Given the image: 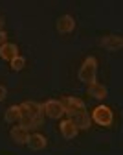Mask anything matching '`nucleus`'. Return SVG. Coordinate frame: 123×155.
<instances>
[{
	"label": "nucleus",
	"mask_w": 123,
	"mask_h": 155,
	"mask_svg": "<svg viewBox=\"0 0 123 155\" xmlns=\"http://www.w3.org/2000/svg\"><path fill=\"white\" fill-rule=\"evenodd\" d=\"M20 111H22V114H20V120H18V126L24 127L26 131L30 129H37L43 126L44 122V109L40 104L37 102H24L20 104Z\"/></svg>",
	"instance_id": "nucleus-1"
},
{
	"label": "nucleus",
	"mask_w": 123,
	"mask_h": 155,
	"mask_svg": "<svg viewBox=\"0 0 123 155\" xmlns=\"http://www.w3.org/2000/svg\"><path fill=\"white\" fill-rule=\"evenodd\" d=\"M96 74H97L96 57H87L83 61V65H81V68H79V80L87 85H92V83H96Z\"/></svg>",
	"instance_id": "nucleus-2"
},
{
	"label": "nucleus",
	"mask_w": 123,
	"mask_h": 155,
	"mask_svg": "<svg viewBox=\"0 0 123 155\" xmlns=\"http://www.w3.org/2000/svg\"><path fill=\"white\" fill-rule=\"evenodd\" d=\"M112 118H114V114H112V111H110V107H107V105H97L96 109H94V113H92V118L90 120H94L97 126H110L112 124Z\"/></svg>",
	"instance_id": "nucleus-3"
},
{
	"label": "nucleus",
	"mask_w": 123,
	"mask_h": 155,
	"mask_svg": "<svg viewBox=\"0 0 123 155\" xmlns=\"http://www.w3.org/2000/svg\"><path fill=\"white\" fill-rule=\"evenodd\" d=\"M68 116H70L68 120L77 127V131H87V129H90V126H92L90 114L87 113V109H85V111H75V113H70Z\"/></svg>",
	"instance_id": "nucleus-4"
},
{
	"label": "nucleus",
	"mask_w": 123,
	"mask_h": 155,
	"mask_svg": "<svg viewBox=\"0 0 123 155\" xmlns=\"http://www.w3.org/2000/svg\"><path fill=\"white\" fill-rule=\"evenodd\" d=\"M61 105L65 109V114H70V113H75V111H85V102L77 98V96H65L63 100H59Z\"/></svg>",
	"instance_id": "nucleus-5"
},
{
	"label": "nucleus",
	"mask_w": 123,
	"mask_h": 155,
	"mask_svg": "<svg viewBox=\"0 0 123 155\" xmlns=\"http://www.w3.org/2000/svg\"><path fill=\"white\" fill-rule=\"evenodd\" d=\"M43 109H44V114L48 116V118H52V120H59L61 116L65 114V109H63V105H61L59 100H48L43 105Z\"/></svg>",
	"instance_id": "nucleus-6"
},
{
	"label": "nucleus",
	"mask_w": 123,
	"mask_h": 155,
	"mask_svg": "<svg viewBox=\"0 0 123 155\" xmlns=\"http://www.w3.org/2000/svg\"><path fill=\"white\" fill-rule=\"evenodd\" d=\"M99 46H103V48L114 52V50H119L123 46V39L119 35H107V37H103L99 41Z\"/></svg>",
	"instance_id": "nucleus-7"
},
{
	"label": "nucleus",
	"mask_w": 123,
	"mask_h": 155,
	"mask_svg": "<svg viewBox=\"0 0 123 155\" xmlns=\"http://www.w3.org/2000/svg\"><path fill=\"white\" fill-rule=\"evenodd\" d=\"M26 144H28L31 150L39 151V150H44V148H46L48 140H46V137H44V135H40V133H33V135H28V140H26Z\"/></svg>",
	"instance_id": "nucleus-8"
},
{
	"label": "nucleus",
	"mask_w": 123,
	"mask_h": 155,
	"mask_svg": "<svg viewBox=\"0 0 123 155\" xmlns=\"http://www.w3.org/2000/svg\"><path fill=\"white\" fill-rule=\"evenodd\" d=\"M75 28V21H74V17L70 15H63L57 21V31L59 33H72Z\"/></svg>",
	"instance_id": "nucleus-9"
},
{
	"label": "nucleus",
	"mask_w": 123,
	"mask_h": 155,
	"mask_svg": "<svg viewBox=\"0 0 123 155\" xmlns=\"http://www.w3.org/2000/svg\"><path fill=\"white\" fill-rule=\"evenodd\" d=\"M9 135H11V140H13L17 146H22V144H26V140H28V131H26L24 127H20V126L11 127Z\"/></svg>",
	"instance_id": "nucleus-10"
},
{
	"label": "nucleus",
	"mask_w": 123,
	"mask_h": 155,
	"mask_svg": "<svg viewBox=\"0 0 123 155\" xmlns=\"http://www.w3.org/2000/svg\"><path fill=\"white\" fill-rule=\"evenodd\" d=\"M59 129H61V135L66 139V140H72V139H75L77 137V127L70 122V120H63L61 122V126H59Z\"/></svg>",
	"instance_id": "nucleus-11"
},
{
	"label": "nucleus",
	"mask_w": 123,
	"mask_h": 155,
	"mask_svg": "<svg viewBox=\"0 0 123 155\" xmlns=\"http://www.w3.org/2000/svg\"><path fill=\"white\" fill-rule=\"evenodd\" d=\"M87 92H88L90 98H94V100H105V98H107V87L99 85V83H92V85H88Z\"/></svg>",
	"instance_id": "nucleus-12"
},
{
	"label": "nucleus",
	"mask_w": 123,
	"mask_h": 155,
	"mask_svg": "<svg viewBox=\"0 0 123 155\" xmlns=\"http://www.w3.org/2000/svg\"><path fill=\"white\" fill-rule=\"evenodd\" d=\"M17 55H18V48H17V45H13V43H6L4 46H0V57H2V59L11 61V59H15Z\"/></svg>",
	"instance_id": "nucleus-13"
},
{
	"label": "nucleus",
	"mask_w": 123,
	"mask_h": 155,
	"mask_svg": "<svg viewBox=\"0 0 123 155\" xmlns=\"http://www.w3.org/2000/svg\"><path fill=\"white\" fill-rule=\"evenodd\" d=\"M20 114H22V111H20V105H11V107H8V111H6V114H4V118H6L8 124H15V122L20 120Z\"/></svg>",
	"instance_id": "nucleus-14"
},
{
	"label": "nucleus",
	"mask_w": 123,
	"mask_h": 155,
	"mask_svg": "<svg viewBox=\"0 0 123 155\" xmlns=\"http://www.w3.org/2000/svg\"><path fill=\"white\" fill-rule=\"evenodd\" d=\"M9 63H11V70H15V72H20V70L26 67V59H24L22 55H17L15 59H11Z\"/></svg>",
	"instance_id": "nucleus-15"
},
{
	"label": "nucleus",
	"mask_w": 123,
	"mask_h": 155,
	"mask_svg": "<svg viewBox=\"0 0 123 155\" xmlns=\"http://www.w3.org/2000/svg\"><path fill=\"white\" fill-rule=\"evenodd\" d=\"M6 43H8V33L2 30V31H0V46H4Z\"/></svg>",
	"instance_id": "nucleus-16"
},
{
	"label": "nucleus",
	"mask_w": 123,
	"mask_h": 155,
	"mask_svg": "<svg viewBox=\"0 0 123 155\" xmlns=\"http://www.w3.org/2000/svg\"><path fill=\"white\" fill-rule=\"evenodd\" d=\"M6 94H8V89H6L4 85H0V102L6 100Z\"/></svg>",
	"instance_id": "nucleus-17"
},
{
	"label": "nucleus",
	"mask_w": 123,
	"mask_h": 155,
	"mask_svg": "<svg viewBox=\"0 0 123 155\" xmlns=\"http://www.w3.org/2000/svg\"><path fill=\"white\" fill-rule=\"evenodd\" d=\"M2 26H4V18L0 17V31H2Z\"/></svg>",
	"instance_id": "nucleus-18"
}]
</instances>
